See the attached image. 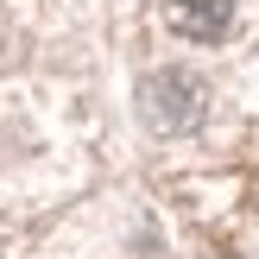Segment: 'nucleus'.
Masks as SVG:
<instances>
[{
    "label": "nucleus",
    "instance_id": "1",
    "mask_svg": "<svg viewBox=\"0 0 259 259\" xmlns=\"http://www.w3.org/2000/svg\"><path fill=\"white\" fill-rule=\"evenodd\" d=\"M139 114H146L152 133H190V126H202V114H209V82H202L196 70H184V63H164V70H152L146 82H139Z\"/></svg>",
    "mask_w": 259,
    "mask_h": 259
},
{
    "label": "nucleus",
    "instance_id": "2",
    "mask_svg": "<svg viewBox=\"0 0 259 259\" xmlns=\"http://www.w3.org/2000/svg\"><path fill=\"white\" fill-rule=\"evenodd\" d=\"M164 25L190 45H222L234 25V0H164Z\"/></svg>",
    "mask_w": 259,
    "mask_h": 259
},
{
    "label": "nucleus",
    "instance_id": "3",
    "mask_svg": "<svg viewBox=\"0 0 259 259\" xmlns=\"http://www.w3.org/2000/svg\"><path fill=\"white\" fill-rule=\"evenodd\" d=\"M0 51H7V19H0Z\"/></svg>",
    "mask_w": 259,
    "mask_h": 259
}]
</instances>
